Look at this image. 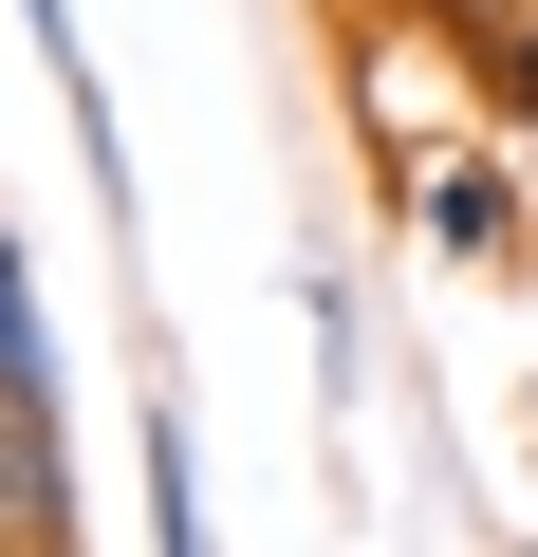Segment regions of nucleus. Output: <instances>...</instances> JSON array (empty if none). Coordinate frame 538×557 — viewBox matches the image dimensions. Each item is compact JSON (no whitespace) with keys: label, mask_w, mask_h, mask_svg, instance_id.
Masks as SVG:
<instances>
[{"label":"nucleus","mask_w":538,"mask_h":557,"mask_svg":"<svg viewBox=\"0 0 538 557\" xmlns=\"http://www.w3.org/2000/svg\"><path fill=\"white\" fill-rule=\"evenodd\" d=\"M75 539H93L75 428H57V391H20V372H0V557H75Z\"/></svg>","instance_id":"obj_2"},{"label":"nucleus","mask_w":538,"mask_h":557,"mask_svg":"<svg viewBox=\"0 0 538 557\" xmlns=\"http://www.w3.org/2000/svg\"><path fill=\"white\" fill-rule=\"evenodd\" d=\"M0 372H20V391H57V298H38V242H20V205H0Z\"/></svg>","instance_id":"obj_7"},{"label":"nucleus","mask_w":538,"mask_h":557,"mask_svg":"<svg viewBox=\"0 0 538 557\" xmlns=\"http://www.w3.org/2000/svg\"><path fill=\"white\" fill-rule=\"evenodd\" d=\"M130 520H149L167 557L223 539V502H204V409H186V391H149V502H130Z\"/></svg>","instance_id":"obj_5"},{"label":"nucleus","mask_w":538,"mask_h":557,"mask_svg":"<svg viewBox=\"0 0 538 557\" xmlns=\"http://www.w3.org/2000/svg\"><path fill=\"white\" fill-rule=\"evenodd\" d=\"M20 38H38V75H57V112H75V168H93V205H112V242H149V186H130V112H112V75H93V38H75V0H20Z\"/></svg>","instance_id":"obj_4"},{"label":"nucleus","mask_w":538,"mask_h":557,"mask_svg":"<svg viewBox=\"0 0 538 557\" xmlns=\"http://www.w3.org/2000/svg\"><path fill=\"white\" fill-rule=\"evenodd\" d=\"M446 75H464V112H483V131H520V149H538V0H501Z\"/></svg>","instance_id":"obj_6"},{"label":"nucleus","mask_w":538,"mask_h":557,"mask_svg":"<svg viewBox=\"0 0 538 557\" xmlns=\"http://www.w3.org/2000/svg\"><path fill=\"white\" fill-rule=\"evenodd\" d=\"M372 20H390V38H409V57H464V38H483V20H501V0H372Z\"/></svg>","instance_id":"obj_8"},{"label":"nucleus","mask_w":538,"mask_h":557,"mask_svg":"<svg viewBox=\"0 0 538 557\" xmlns=\"http://www.w3.org/2000/svg\"><path fill=\"white\" fill-rule=\"evenodd\" d=\"M520 446H538V372H520Z\"/></svg>","instance_id":"obj_9"},{"label":"nucleus","mask_w":538,"mask_h":557,"mask_svg":"<svg viewBox=\"0 0 538 557\" xmlns=\"http://www.w3.org/2000/svg\"><path fill=\"white\" fill-rule=\"evenodd\" d=\"M390 205H409V242H427V260H464V278H520V260H538L520 131H483V112H464L446 149H409V168H390Z\"/></svg>","instance_id":"obj_1"},{"label":"nucleus","mask_w":538,"mask_h":557,"mask_svg":"<svg viewBox=\"0 0 538 557\" xmlns=\"http://www.w3.org/2000/svg\"><path fill=\"white\" fill-rule=\"evenodd\" d=\"M298 335H316V446L353 465V409H372L390 335H372V298H353V260H335V223H298Z\"/></svg>","instance_id":"obj_3"}]
</instances>
